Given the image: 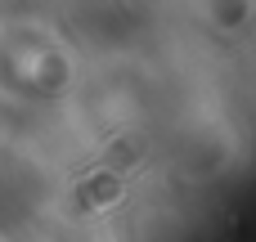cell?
Masks as SVG:
<instances>
[{"label":"cell","mask_w":256,"mask_h":242,"mask_svg":"<svg viewBox=\"0 0 256 242\" xmlns=\"http://www.w3.org/2000/svg\"><path fill=\"white\" fill-rule=\"evenodd\" d=\"M117 193H122V180L117 175H99V180L76 189V202L81 207H108V202H117Z\"/></svg>","instance_id":"6da1fadb"}]
</instances>
